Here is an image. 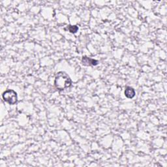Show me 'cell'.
<instances>
[{
    "instance_id": "1",
    "label": "cell",
    "mask_w": 167,
    "mask_h": 167,
    "mask_svg": "<svg viewBox=\"0 0 167 167\" xmlns=\"http://www.w3.org/2000/svg\"><path fill=\"white\" fill-rule=\"evenodd\" d=\"M72 80L69 75L65 72L60 71L56 75L54 80V86L60 91H63L71 86Z\"/></svg>"
},
{
    "instance_id": "3",
    "label": "cell",
    "mask_w": 167,
    "mask_h": 167,
    "mask_svg": "<svg viewBox=\"0 0 167 167\" xmlns=\"http://www.w3.org/2000/svg\"><path fill=\"white\" fill-rule=\"evenodd\" d=\"M82 63L84 65L86 66H95L98 65L99 62L96 60L92 59V58L87 57V56H83L82 59Z\"/></svg>"
},
{
    "instance_id": "2",
    "label": "cell",
    "mask_w": 167,
    "mask_h": 167,
    "mask_svg": "<svg viewBox=\"0 0 167 167\" xmlns=\"http://www.w3.org/2000/svg\"><path fill=\"white\" fill-rule=\"evenodd\" d=\"M2 97L4 101L11 105H15L18 101V95L15 91L13 89H8L4 91Z\"/></svg>"
},
{
    "instance_id": "5",
    "label": "cell",
    "mask_w": 167,
    "mask_h": 167,
    "mask_svg": "<svg viewBox=\"0 0 167 167\" xmlns=\"http://www.w3.org/2000/svg\"><path fill=\"white\" fill-rule=\"evenodd\" d=\"M68 30L69 31V32L72 33H76L78 30V27L77 26H69L67 27Z\"/></svg>"
},
{
    "instance_id": "4",
    "label": "cell",
    "mask_w": 167,
    "mask_h": 167,
    "mask_svg": "<svg viewBox=\"0 0 167 167\" xmlns=\"http://www.w3.org/2000/svg\"><path fill=\"white\" fill-rule=\"evenodd\" d=\"M124 94H125V95L126 97H127L129 99H132L135 96V91L132 88H131L130 86H127L125 89Z\"/></svg>"
}]
</instances>
